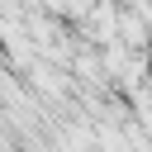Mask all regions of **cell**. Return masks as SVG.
<instances>
[{
	"label": "cell",
	"instance_id": "cell-1",
	"mask_svg": "<svg viewBox=\"0 0 152 152\" xmlns=\"http://www.w3.org/2000/svg\"><path fill=\"white\" fill-rule=\"evenodd\" d=\"M33 81H38L48 95H62V76H57L52 66H33Z\"/></svg>",
	"mask_w": 152,
	"mask_h": 152
}]
</instances>
